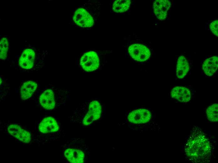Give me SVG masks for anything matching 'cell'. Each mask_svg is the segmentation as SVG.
I'll return each instance as SVG.
<instances>
[{
	"mask_svg": "<svg viewBox=\"0 0 218 163\" xmlns=\"http://www.w3.org/2000/svg\"><path fill=\"white\" fill-rule=\"evenodd\" d=\"M128 51L130 56L135 60L143 62L148 60L151 55L149 49L145 45L138 43L130 45Z\"/></svg>",
	"mask_w": 218,
	"mask_h": 163,
	"instance_id": "3957f363",
	"label": "cell"
},
{
	"mask_svg": "<svg viewBox=\"0 0 218 163\" xmlns=\"http://www.w3.org/2000/svg\"><path fill=\"white\" fill-rule=\"evenodd\" d=\"M131 4V1L130 0H116L113 3L112 9L116 13H123L129 8Z\"/></svg>",
	"mask_w": 218,
	"mask_h": 163,
	"instance_id": "e0dca14e",
	"label": "cell"
},
{
	"mask_svg": "<svg viewBox=\"0 0 218 163\" xmlns=\"http://www.w3.org/2000/svg\"><path fill=\"white\" fill-rule=\"evenodd\" d=\"M189 69V65L186 58L184 56H179L177 60L176 74L178 79L184 78Z\"/></svg>",
	"mask_w": 218,
	"mask_h": 163,
	"instance_id": "2e32d148",
	"label": "cell"
},
{
	"mask_svg": "<svg viewBox=\"0 0 218 163\" xmlns=\"http://www.w3.org/2000/svg\"><path fill=\"white\" fill-rule=\"evenodd\" d=\"M101 107L100 103L97 101H93L89 104L88 111L83 121V124L87 125L100 117Z\"/></svg>",
	"mask_w": 218,
	"mask_h": 163,
	"instance_id": "ba28073f",
	"label": "cell"
},
{
	"mask_svg": "<svg viewBox=\"0 0 218 163\" xmlns=\"http://www.w3.org/2000/svg\"><path fill=\"white\" fill-rule=\"evenodd\" d=\"M216 144L214 137L210 132L198 126H194L184 145V157L192 162H209L214 156Z\"/></svg>",
	"mask_w": 218,
	"mask_h": 163,
	"instance_id": "6da1fadb",
	"label": "cell"
},
{
	"mask_svg": "<svg viewBox=\"0 0 218 163\" xmlns=\"http://www.w3.org/2000/svg\"><path fill=\"white\" fill-rule=\"evenodd\" d=\"M218 20H215L213 21L210 24V27L213 34L216 36H218Z\"/></svg>",
	"mask_w": 218,
	"mask_h": 163,
	"instance_id": "ffe728a7",
	"label": "cell"
},
{
	"mask_svg": "<svg viewBox=\"0 0 218 163\" xmlns=\"http://www.w3.org/2000/svg\"><path fill=\"white\" fill-rule=\"evenodd\" d=\"M64 155L71 163H83L85 157L84 153L80 150L68 149L65 150Z\"/></svg>",
	"mask_w": 218,
	"mask_h": 163,
	"instance_id": "5bb4252c",
	"label": "cell"
},
{
	"mask_svg": "<svg viewBox=\"0 0 218 163\" xmlns=\"http://www.w3.org/2000/svg\"><path fill=\"white\" fill-rule=\"evenodd\" d=\"M38 85L35 82L29 81L24 82L20 89V95L23 100H26L30 98L33 94Z\"/></svg>",
	"mask_w": 218,
	"mask_h": 163,
	"instance_id": "4fadbf2b",
	"label": "cell"
},
{
	"mask_svg": "<svg viewBox=\"0 0 218 163\" xmlns=\"http://www.w3.org/2000/svg\"><path fill=\"white\" fill-rule=\"evenodd\" d=\"M218 104L214 103L209 106L206 111L208 119L213 123L218 122Z\"/></svg>",
	"mask_w": 218,
	"mask_h": 163,
	"instance_id": "ac0fdd59",
	"label": "cell"
},
{
	"mask_svg": "<svg viewBox=\"0 0 218 163\" xmlns=\"http://www.w3.org/2000/svg\"><path fill=\"white\" fill-rule=\"evenodd\" d=\"M59 126L56 120L51 117H47L43 119L39 126V131L43 134L57 131Z\"/></svg>",
	"mask_w": 218,
	"mask_h": 163,
	"instance_id": "7c38bea8",
	"label": "cell"
},
{
	"mask_svg": "<svg viewBox=\"0 0 218 163\" xmlns=\"http://www.w3.org/2000/svg\"><path fill=\"white\" fill-rule=\"evenodd\" d=\"M8 133L21 141L29 143L31 140V134L28 131L22 128L19 125L12 124L8 128Z\"/></svg>",
	"mask_w": 218,
	"mask_h": 163,
	"instance_id": "9c48e42d",
	"label": "cell"
},
{
	"mask_svg": "<svg viewBox=\"0 0 218 163\" xmlns=\"http://www.w3.org/2000/svg\"><path fill=\"white\" fill-rule=\"evenodd\" d=\"M22 48L17 59V67L24 71L41 68L44 64V51L31 45H25Z\"/></svg>",
	"mask_w": 218,
	"mask_h": 163,
	"instance_id": "7a4b0ae2",
	"label": "cell"
},
{
	"mask_svg": "<svg viewBox=\"0 0 218 163\" xmlns=\"http://www.w3.org/2000/svg\"><path fill=\"white\" fill-rule=\"evenodd\" d=\"M73 19L77 25L84 27L92 26L94 20L92 16L84 9L80 8L75 12Z\"/></svg>",
	"mask_w": 218,
	"mask_h": 163,
	"instance_id": "8992f818",
	"label": "cell"
},
{
	"mask_svg": "<svg viewBox=\"0 0 218 163\" xmlns=\"http://www.w3.org/2000/svg\"><path fill=\"white\" fill-rule=\"evenodd\" d=\"M41 106L46 110H52L56 106L55 95L54 91L50 88H45L39 97Z\"/></svg>",
	"mask_w": 218,
	"mask_h": 163,
	"instance_id": "52a82bcc",
	"label": "cell"
},
{
	"mask_svg": "<svg viewBox=\"0 0 218 163\" xmlns=\"http://www.w3.org/2000/svg\"><path fill=\"white\" fill-rule=\"evenodd\" d=\"M152 118V113L148 109L140 108L130 112L127 119L130 122L135 124H144L149 121Z\"/></svg>",
	"mask_w": 218,
	"mask_h": 163,
	"instance_id": "5b68a950",
	"label": "cell"
},
{
	"mask_svg": "<svg viewBox=\"0 0 218 163\" xmlns=\"http://www.w3.org/2000/svg\"><path fill=\"white\" fill-rule=\"evenodd\" d=\"M80 64L85 71L91 72L97 69L99 66L100 60L97 54L93 51L85 53L81 57Z\"/></svg>",
	"mask_w": 218,
	"mask_h": 163,
	"instance_id": "277c9868",
	"label": "cell"
},
{
	"mask_svg": "<svg viewBox=\"0 0 218 163\" xmlns=\"http://www.w3.org/2000/svg\"><path fill=\"white\" fill-rule=\"evenodd\" d=\"M171 5V3L169 0H156L154 1L153 6V10L158 19L161 21L165 19Z\"/></svg>",
	"mask_w": 218,
	"mask_h": 163,
	"instance_id": "30bf717a",
	"label": "cell"
},
{
	"mask_svg": "<svg viewBox=\"0 0 218 163\" xmlns=\"http://www.w3.org/2000/svg\"><path fill=\"white\" fill-rule=\"evenodd\" d=\"M0 60L4 61L7 58L9 48L8 40L6 37L1 38L0 40Z\"/></svg>",
	"mask_w": 218,
	"mask_h": 163,
	"instance_id": "d6986e66",
	"label": "cell"
},
{
	"mask_svg": "<svg viewBox=\"0 0 218 163\" xmlns=\"http://www.w3.org/2000/svg\"><path fill=\"white\" fill-rule=\"evenodd\" d=\"M172 98L182 103H186L190 101L191 93L188 88L183 87L177 86L173 88L170 92Z\"/></svg>",
	"mask_w": 218,
	"mask_h": 163,
	"instance_id": "8fae6325",
	"label": "cell"
},
{
	"mask_svg": "<svg viewBox=\"0 0 218 163\" xmlns=\"http://www.w3.org/2000/svg\"><path fill=\"white\" fill-rule=\"evenodd\" d=\"M218 58L214 56L205 60L202 66V68L205 74L208 76H212L218 68Z\"/></svg>",
	"mask_w": 218,
	"mask_h": 163,
	"instance_id": "9a60e30c",
	"label": "cell"
}]
</instances>
